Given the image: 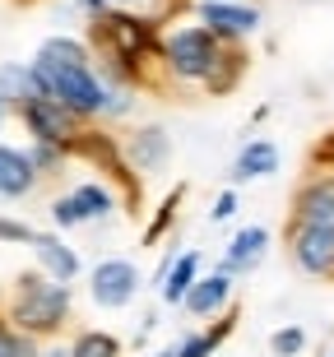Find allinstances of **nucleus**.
I'll return each instance as SVG.
<instances>
[{
    "mask_svg": "<svg viewBox=\"0 0 334 357\" xmlns=\"http://www.w3.org/2000/svg\"><path fill=\"white\" fill-rule=\"evenodd\" d=\"M33 75H38L42 93L56 98L61 107H70L75 116H98L107 107V89L93 79L89 70V56H84L79 42L70 38H52L33 61Z\"/></svg>",
    "mask_w": 334,
    "mask_h": 357,
    "instance_id": "f257e3e1",
    "label": "nucleus"
},
{
    "mask_svg": "<svg viewBox=\"0 0 334 357\" xmlns=\"http://www.w3.org/2000/svg\"><path fill=\"white\" fill-rule=\"evenodd\" d=\"M66 306H70L66 283H52V278H38V274L19 278V302H14V320H19L24 330H33V334L56 330V325H61V316H66Z\"/></svg>",
    "mask_w": 334,
    "mask_h": 357,
    "instance_id": "f03ea898",
    "label": "nucleus"
},
{
    "mask_svg": "<svg viewBox=\"0 0 334 357\" xmlns=\"http://www.w3.org/2000/svg\"><path fill=\"white\" fill-rule=\"evenodd\" d=\"M218 61H223V52H218V38L209 28H181L167 42V66L181 79H209Z\"/></svg>",
    "mask_w": 334,
    "mask_h": 357,
    "instance_id": "7ed1b4c3",
    "label": "nucleus"
},
{
    "mask_svg": "<svg viewBox=\"0 0 334 357\" xmlns=\"http://www.w3.org/2000/svg\"><path fill=\"white\" fill-rule=\"evenodd\" d=\"M28 121V130L38 135L42 144H66L70 135H75V112L70 107H61L56 98H47V93H38L28 107H19Z\"/></svg>",
    "mask_w": 334,
    "mask_h": 357,
    "instance_id": "20e7f679",
    "label": "nucleus"
},
{
    "mask_svg": "<svg viewBox=\"0 0 334 357\" xmlns=\"http://www.w3.org/2000/svg\"><path fill=\"white\" fill-rule=\"evenodd\" d=\"M293 260L307 274H334V227L297 223L293 227Z\"/></svg>",
    "mask_w": 334,
    "mask_h": 357,
    "instance_id": "39448f33",
    "label": "nucleus"
},
{
    "mask_svg": "<svg viewBox=\"0 0 334 357\" xmlns=\"http://www.w3.org/2000/svg\"><path fill=\"white\" fill-rule=\"evenodd\" d=\"M139 288V274H135L130 260H103L93 269V302L98 306H126Z\"/></svg>",
    "mask_w": 334,
    "mask_h": 357,
    "instance_id": "423d86ee",
    "label": "nucleus"
},
{
    "mask_svg": "<svg viewBox=\"0 0 334 357\" xmlns=\"http://www.w3.org/2000/svg\"><path fill=\"white\" fill-rule=\"evenodd\" d=\"M107 209H112V195L103 190V185H79L75 195H66V199L52 204V218L61 227H75V223H89V218H103Z\"/></svg>",
    "mask_w": 334,
    "mask_h": 357,
    "instance_id": "0eeeda50",
    "label": "nucleus"
},
{
    "mask_svg": "<svg viewBox=\"0 0 334 357\" xmlns=\"http://www.w3.org/2000/svg\"><path fill=\"white\" fill-rule=\"evenodd\" d=\"M200 19L209 24L214 38H246V33L260 24V14H255V10H241V5H232V0H204Z\"/></svg>",
    "mask_w": 334,
    "mask_h": 357,
    "instance_id": "6e6552de",
    "label": "nucleus"
},
{
    "mask_svg": "<svg viewBox=\"0 0 334 357\" xmlns=\"http://www.w3.org/2000/svg\"><path fill=\"white\" fill-rule=\"evenodd\" d=\"M297 223L334 227V176H316V181L302 185V195H297Z\"/></svg>",
    "mask_w": 334,
    "mask_h": 357,
    "instance_id": "1a4fd4ad",
    "label": "nucleus"
},
{
    "mask_svg": "<svg viewBox=\"0 0 334 357\" xmlns=\"http://www.w3.org/2000/svg\"><path fill=\"white\" fill-rule=\"evenodd\" d=\"M38 162L28 158V153H19V149L0 144V195L5 199H19L33 190V181H38V172H33Z\"/></svg>",
    "mask_w": 334,
    "mask_h": 357,
    "instance_id": "9d476101",
    "label": "nucleus"
},
{
    "mask_svg": "<svg viewBox=\"0 0 334 357\" xmlns=\"http://www.w3.org/2000/svg\"><path fill=\"white\" fill-rule=\"evenodd\" d=\"M265 246H269L265 227H246V232H237L232 246H227V255H223V274H251V269L265 260Z\"/></svg>",
    "mask_w": 334,
    "mask_h": 357,
    "instance_id": "9b49d317",
    "label": "nucleus"
},
{
    "mask_svg": "<svg viewBox=\"0 0 334 357\" xmlns=\"http://www.w3.org/2000/svg\"><path fill=\"white\" fill-rule=\"evenodd\" d=\"M33 251H38V260L47 265V274H52L56 283H66V278L79 274V260H75V251H70V246H61L56 237H33Z\"/></svg>",
    "mask_w": 334,
    "mask_h": 357,
    "instance_id": "f8f14e48",
    "label": "nucleus"
},
{
    "mask_svg": "<svg viewBox=\"0 0 334 357\" xmlns=\"http://www.w3.org/2000/svg\"><path fill=\"white\" fill-rule=\"evenodd\" d=\"M42 93V84H38V75H33V66H5L0 70V98H14L19 107H28L33 98Z\"/></svg>",
    "mask_w": 334,
    "mask_h": 357,
    "instance_id": "ddd939ff",
    "label": "nucleus"
},
{
    "mask_svg": "<svg viewBox=\"0 0 334 357\" xmlns=\"http://www.w3.org/2000/svg\"><path fill=\"white\" fill-rule=\"evenodd\" d=\"M279 167V149L274 144H265V139H255V144H246L241 149V158H237V181H246V176H269Z\"/></svg>",
    "mask_w": 334,
    "mask_h": 357,
    "instance_id": "4468645a",
    "label": "nucleus"
},
{
    "mask_svg": "<svg viewBox=\"0 0 334 357\" xmlns=\"http://www.w3.org/2000/svg\"><path fill=\"white\" fill-rule=\"evenodd\" d=\"M200 255H181L172 269H167V283H162V302H186L190 288L200 283Z\"/></svg>",
    "mask_w": 334,
    "mask_h": 357,
    "instance_id": "2eb2a0df",
    "label": "nucleus"
},
{
    "mask_svg": "<svg viewBox=\"0 0 334 357\" xmlns=\"http://www.w3.org/2000/svg\"><path fill=\"white\" fill-rule=\"evenodd\" d=\"M227 292H232V283H227V274H214V278H200L195 288H190L186 306L195 311V316H209V311H218V306L227 302Z\"/></svg>",
    "mask_w": 334,
    "mask_h": 357,
    "instance_id": "dca6fc26",
    "label": "nucleus"
},
{
    "mask_svg": "<svg viewBox=\"0 0 334 357\" xmlns=\"http://www.w3.org/2000/svg\"><path fill=\"white\" fill-rule=\"evenodd\" d=\"M70 357H116V339L112 334H84L79 344L70 348Z\"/></svg>",
    "mask_w": 334,
    "mask_h": 357,
    "instance_id": "f3484780",
    "label": "nucleus"
},
{
    "mask_svg": "<svg viewBox=\"0 0 334 357\" xmlns=\"http://www.w3.org/2000/svg\"><path fill=\"white\" fill-rule=\"evenodd\" d=\"M302 344H307V339H302V330H279V334H274V353H279V357L302 353Z\"/></svg>",
    "mask_w": 334,
    "mask_h": 357,
    "instance_id": "a211bd4d",
    "label": "nucleus"
},
{
    "mask_svg": "<svg viewBox=\"0 0 334 357\" xmlns=\"http://www.w3.org/2000/svg\"><path fill=\"white\" fill-rule=\"evenodd\" d=\"M0 357H28V344H24V339H14L10 330H0Z\"/></svg>",
    "mask_w": 334,
    "mask_h": 357,
    "instance_id": "6ab92c4d",
    "label": "nucleus"
},
{
    "mask_svg": "<svg viewBox=\"0 0 334 357\" xmlns=\"http://www.w3.org/2000/svg\"><path fill=\"white\" fill-rule=\"evenodd\" d=\"M209 344H214V339H190V344L181 348L176 357H204V353H209Z\"/></svg>",
    "mask_w": 334,
    "mask_h": 357,
    "instance_id": "aec40b11",
    "label": "nucleus"
},
{
    "mask_svg": "<svg viewBox=\"0 0 334 357\" xmlns=\"http://www.w3.org/2000/svg\"><path fill=\"white\" fill-rule=\"evenodd\" d=\"M0 237H14V241H33V232L19 223H0Z\"/></svg>",
    "mask_w": 334,
    "mask_h": 357,
    "instance_id": "412c9836",
    "label": "nucleus"
},
{
    "mask_svg": "<svg viewBox=\"0 0 334 357\" xmlns=\"http://www.w3.org/2000/svg\"><path fill=\"white\" fill-rule=\"evenodd\" d=\"M232 209H237V199H232V195H218V204H214V218H232Z\"/></svg>",
    "mask_w": 334,
    "mask_h": 357,
    "instance_id": "4be33fe9",
    "label": "nucleus"
},
{
    "mask_svg": "<svg viewBox=\"0 0 334 357\" xmlns=\"http://www.w3.org/2000/svg\"><path fill=\"white\" fill-rule=\"evenodd\" d=\"M330 158H334V144H330Z\"/></svg>",
    "mask_w": 334,
    "mask_h": 357,
    "instance_id": "5701e85b",
    "label": "nucleus"
}]
</instances>
